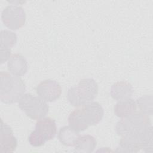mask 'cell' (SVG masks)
<instances>
[{
  "label": "cell",
  "mask_w": 153,
  "mask_h": 153,
  "mask_svg": "<svg viewBox=\"0 0 153 153\" xmlns=\"http://www.w3.org/2000/svg\"><path fill=\"white\" fill-rule=\"evenodd\" d=\"M115 131L121 137L116 151L153 152V133L151 120L148 115L141 112L121 118L115 125Z\"/></svg>",
  "instance_id": "obj_1"
},
{
  "label": "cell",
  "mask_w": 153,
  "mask_h": 153,
  "mask_svg": "<svg viewBox=\"0 0 153 153\" xmlns=\"http://www.w3.org/2000/svg\"><path fill=\"white\" fill-rule=\"evenodd\" d=\"M104 115L100 103L91 102L74 109L68 117L69 126L77 132L86 130L89 126L99 124Z\"/></svg>",
  "instance_id": "obj_2"
},
{
  "label": "cell",
  "mask_w": 153,
  "mask_h": 153,
  "mask_svg": "<svg viewBox=\"0 0 153 153\" xmlns=\"http://www.w3.org/2000/svg\"><path fill=\"white\" fill-rule=\"evenodd\" d=\"M0 99L6 104H13L19 101L26 91L25 84L20 76L5 71L1 72Z\"/></svg>",
  "instance_id": "obj_3"
},
{
  "label": "cell",
  "mask_w": 153,
  "mask_h": 153,
  "mask_svg": "<svg viewBox=\"0 0 153 153\" xmlns=\"http://www.w3.org/2000/svg\"><path fill=\"white\" fill-rule=\"evenodd\" d=\"M98 94V85L93 78H84L79 83L71 87L67 93L70 104L78 107L94 100Z\"/></svg>",
  "instance_id": "obj_4"
},
{
  "label": "cell",
  "mask_w": 153,
  "mask_h": 153,
  "mask_svg": "<svg viewBox=\"0 0 153 153\" xmlns=\"http://www.w3.org/2000/svg\"><path fill=\"white\" fill-rule=\"evenodd\" d=\"M57 134V126L55 120L50 117L38 120L35 130L28 137L29 143L33 146H42L45 143L53 139Z\"/></svg>",
  "instance_id": "obj_5"
},
{
  "label": "cell",
  "mask_w": 153,
  "mask_h": 153,
  "mask_svg": "<svg viewBox=\"0 0 153 153\" xmlns=\"http://www.w3.org/2000/svg\"><path fill=\"white\" fill-rule=\"evenodd\" d=\"M18 105L27 117L33 120L44 118L49 110V106L45 100L30 93L24 94L18 102Z\"/></svg>",
  "instance_id": "obj_6"
},
{
  "label": "cell",
  "mask_w": 153,
  "mask_h": 153,
  "mask_svg": "<svg viewBox=\"0 0 153 153\" xmlns=\"http://www.w3.org/2000/svg\"><path fill=\"white\" fill-rule=\"evenodd\" d=\"M1 19L7 27L16 30L24 26L26 22V13L22 7L11 5L4 9Z\"/></svg>",
  "instance_id": "obj_7"
},
{
  "label": "cell",
  "mask_w": 153,
  "mask_h": 153,
  "mask_svg": "<svg viewBox=\"0 0 153 153\" xmlns=\"http://www.w3.org/2000/svg\"><path fill=\"white\" fill-rule=\"evenodd\" d=\"M39 97L45 102H52L58 99L62 94V87L56 81L47 79L41 82L36 88Z\"/></svg>",
  "instance_id": "obj_8"
},
{
  "label": "cell",
  "mask_w": 153,
  "mask_h": 153,
  "mask_svg": "<svg viewBox=\"0 0 153 153\" xmlns=\"http://www.w3.org/2000/svg\"><path fill=\"white\" fill-rule=\"evenodd\" d=\"M17 146V140L14 136L11 128L1 120L0 148L1 153L14 152Z\"/></svg>",
  "instance_id": "obj_9"
},
{
  "label": "cell",
  "mask_w": 153,
  "mask_h": 153,
  "mask_svg": "<svg viewBox=\"0 0 153 153\" xmlns=\"http://www.w3.org/2000/svg\"><path fill=\"white\" fill-rule=\"evenodd\" d=\"M8 70L16 76H21L25 75L28 69V64L26 59L20 54H14L8 60Z\"/></svg>",
  "instance_id": "obj_10"
},
{
  "label": "cell",
  "mask_w": 153,
  "mask_h": 153,
  "mask_svg": "<svg viewBox=\"0 0 153 153\" xmlns=\"http://www.w3.org/2000/svg\"><path fill=\"white\" fill-rule=\"evenodd\" d=\"M133 93L131 84L126 81H118L114 83L111 88V97L116 100H121L130 98Z\"/></svg>",
  "instance_id": "obj_11"
},
{
  "label": "cell",
  "mask_w": 153,
  "mask_h": 153,
  "mask_svg": "<svg viewBox=\"0 0 153 153\" xmlns=\"http://www.w3.org/2000/svg\"><path fill=\"white\" fill-rule=\"evenodd\" d=\"M137 104L135 100L131 98H128L121 100L115 104L114 108V114L120 118L127 117L136 111Z\"/></svg>",
  "instance_id": "obj_12"
},
{
  "label": "cell",
  "mask_w": 153,
  "mask_h": 153,
  "mask_svg": "<svg viewBox=\"0 0 153 153\" xmlns=\"http://www.w3.org/2000/svg\"><path fill=\"white\" fill-rule=\"evenodd\" d=\"M97 141L96 139L90 134L79 135L75 143V152L90 153L96 148Z\"/></svg>",
  "instance_id": "obj_13"
},
{
  "label": "cell",
  "mask_w": 153,
  "mask_h": 153,
  "mask_svg": "<svg viewBox=\"0 0 153 153\" xmlns=\"http://www.w3.org/2000/svg\"><path fill=\"white\" fill-rule=\"evenodd\" d=\"M79 134L78 132L72 129L69 126H63L59 130L58 139L63 145L66 146H74Z\"/></svg>",
  "instance_id": "obj_14"
},
{
  "label": "cell",
  "mask_w": 153,
  "mask_h": 153,
  "mask_svg": "<svg viewBox=\"0 0 153 153\" xmlns=\"http://www.w3.org/2000/svg\"><path fill=\"white\" fill-rule=\"evenodd\" d=\"M17 35L15 33L8 30H2L1 32L0 48L11 49L17 43Z\"/></svg>",
  "instance_id": "obj_15"
},
{
  "label": "cell",
  "mask_w": 153,
  "mask_h": 153,
  "mask_svg": "<svg viewBox=\"0 0 153 153\" xmlns=\"http://www.w3.org/2000/svg\"><path fill=\"white\" fill-rule=\"evenodd\" d=\"M136 102L141 112L148 115V114H152V96L145 95L144 96L137 99Z\"/></svg>",
  "instance_id": "obj_16"
},
{
  "label": "cell",
  "mask_w": 153,
  "mask_h": 153,
  "mask_svg": "<svg viewBox=\"0 0 153 153\" xmlns=\"http://www.w3.org/2000/svg\"><path fill=\"white\" fill-rule=\"evenodd\" d=\"M11 49L6 48H0V62L1 64L4 63L11 57Z\"/></svg>",
  "instance_id": "obj_17"
}]
</instances>
